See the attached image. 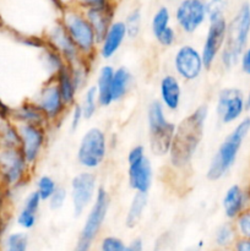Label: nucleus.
I'll return each mask as SVG.
<instances>
[{
  "mask_svg": "<svg viewBox=\"0 0 250 251\" xmlns=\"http://www.w3.org/2000/svg\"><path fill=\"white\" fill-rule=\"evenodd\" d=\"M249 39L250 4L243 2L227 22L225 41L218 59L225 70H230L238 65L240 54L249 46Z\"/></svg>",
  "mask_w": 250,
  "mask_h": 251,
  "instance_id": "3",
  "label": "nucleus"
},
{
  "mask_svg": "<svg viewBox=\"0 0 250 251\" xmlns=\"http://www.w3.org/2000/svg\"><path fill=\"white\" fill-rule=\"evenodd\" d=\"M42 202H43V200H42V198L39 196V194L37 193L36 190L31 191V193L27 195V198L25 199L24 208L31 211V212L38 213L39 208H41Z\"/></svg>",
  "mask_w": 250,
  "mask_h": 251,
  "instance_id": "40",
  "label": "nucleus"
},
{
  "mask_svg": "<svg viewBox=\"0 0 250 251\" xmlns=\"http://www.w3.org/2000/svg\"><path fill=\"white\" fill-rule=\"evenodd\" d=\"M207 7L208 20L225 16L228 9V0H203Z\"/></svg>",
  "mask_w": 250,
  "mask_h": 251,
  "instance_id": "33",
  "label": "nucleus"
},
{
  "mask_svg": "<svg viewBox=\"0 0 250 251\" xmlns=\"http://www.w3.org/2000/svg\"><path fill=\"white\" fill-rule=\"evenodd\" d=\"M134 81V76L125 66L114 69V75L112 81V100L113 103L122 100L129 92Z\"/></svg>",
  "mask_w": 250,
  "mask_h": 251,
  "instance_id": "25",
  "label": "nucleus"
},
{
  "mask_svg": "<svg viewBox=\"0 0 250 251\" xmlns=\"http://www.w3.org/2000/svg\"><path fill=\"white\" fill-rule=\"evenodd\" d=\"M248 110L245 95L238 87H225L218 92L216 114L223 125L237 124Z\"/></svg>",
  "mask_w": 250,
  "mask_h": 251,
  "instance_id": "11",
  "label": "nucleus"
},
{
  "mask_svg": "<svg viewBox=\"0 0 250 251\" xmlns=\"http://www.w3.org/2000/svg\"><path fill=\"white\" fill-rule=\"evenodd\" d=\"M216 251H233L232 249H218V250H216Z\"/></svg>",
  "mask_w": 250,
  "mask_h": 251,
  "instance_id": "48",
  "label": "nucleus"
},
{
  "mask_svg": "<svg viewBox=\"0 0 250 251\" xmlns=\"http://www.w3.org/2000/svg\"><path fill=\"white\" fill-rule=\"evenodd\" d=\"M154 39L157 41V43L161 47L164 48H169V47H173L176 43V39H178V33H176V29L174 27L169 26L168 28L164 29L163 32L158 34L157 37H154Z\"/></svg>",
  "mask_w": 250,
  "mask_h": 251,
  "instance_id": "36",
  "label": "nucleus"
},
{
  "mask_svg": "<svg viewBox=\"0 0 250 251\" xmlns=\"http://www.w3.org/2000/svg\"><path fill=\"white\" fill-rule=\"evenodd\" d=\"M85 120L83 118L82 108H81L80 103H75L73 107L70 108V129L71 131H76L80 126L81 122Z\"/></svg>",
  "mask_w": 250,
  "mask_h": 251,
  "instance_id": "41",
  "label": "nucleus"
},
{
  "mask_svg": "<svg viewBox=\"0 0 250 251\" xmlns=\"http://www.w3.org/2000/svg\"><path fill=\"white\" fill-rule=\"evenodd\" d=\"M150 149L156 156H168L176 124L167 118L166 109L159 100H152L147 108Z\"/></svg>",
  "mask_w": 250,
  "mask_h": 251,
  "instance_id": "5",
  "label": "nucleus"
},
{
  "mask_svg": "<svg viewBox=\"0 0 250 251\" xmlns=\"http://www.w3.org/2000/svg\"><path fill=\"white\" fill-rule=\"evenodd\" d=\"M59 21L77 47L81 55L90 63H93L96 55L98 54L100 41L92 25L86 17L85 11L76 5L64 7L61 10Z\"/></svg>",
  "mask_w": 250,
  "mask_h": 251,
  "instance_id": "4",
  "label": "nucleus"
},
{
  "mask_svg": "<svg viewBox=\"0 0 250 251\" xmlns=\"http://www.w3.org/2000/svg\"><path fill=\"white\" fill-rule=\"evenodd\" d=\"M173 69L175 75L185 82L198 80L205 70L200 49L193 44L179 47L173 56Z\"/></svg>",
  "mask_w": 250,
  "mask_h": 251,
  "instance_id": "16",
  "label": "nucleus"
},
{
  "mask_svg": "<svg viewBox=\"0 0 250 251\" xmlns=\"http://www.w3.org/2000/svg\"><path fill=\"white\" fill-rule=\"evenodd\" d=\"M11 117L16 124H36L43 125V126L47 127L50 126L47 118L44 117L42 110L39 109L38 105L33 100L24 103L19 108L12 110Z\"/></svg>",
  "mask_w": 250,
  "mask_h": 251,
  "instance_id": "23",
  "label": "nucleus"
},
{
  "mask_svg": "<svg viewBox=\"0 0 250 251\" xmlns=\"http://www.w3.org/2000/svg\"><path fill=\"white\" fill-rule=\"evenodd\" d=\"M32 168L20 147L0 146V180L5 188H16L26 183Z\"/></svg>",
  "mask_w": 250,
  "mask_h": 251,
  "instance_id": "8",
  "label": "nucleus"
},
{
  "mask_svg": "<svg viewBox=\"0 0 250 251\" xmlns=\"http://www.w3.org/2000/svg\"><path fill=\"white\" fill-rule=\"evenodd\" d=\"M238 66H239L240 71H242L245 76H249L250 77V46H248L247 48L243 50V53L240 54Z\"/></svg>",
  "mask_w": 250,
  "mask_h": 251,
  "instance_id": "43",
  "label": "nucleus"
},
{
  "mask_svg": "<svg viewBox=\"0 0 250 251\" xmlns=\"http://www.w3.org/2000/svg\"><path fill=\"white\" fill-rule=\"evenodd\" d=\"M37 215H38V213L31 212V211L22 207L19 216H17V223H19V226H21L22 228H25V229H31V228H33L34 226H36Z\"/></svg>",
  "mask_w": 250,
  "mask_h": 251,
  "instance_id": "38",
  "label": "nucleus"
},
{
  "mask_svg": "<svg viewBox=\"0 0 250 251\" xmlns=\"http://www.w3.org/2000/svg\"><path fill=\"white\" fill-rule=\"evenodd\" d=\"M108 137L100 127H90L78 142L76 159L85 171H96L104 163L108 154Z\"/></svg>",
  "mask_w": 250,
  "mask_h": 251,
  "instance_id": "7",
  "label": "nucleus"
},
{
  "mask_svg": "<svg viewBox=\"0 0 250 251\" xmlns=\"http://www.w3.org/2000/svg\"><path fill=\"white\" fill-rule=\"evenodd\" d=\"M129 39H136L142 29V14L140 9H132L124 20Z\"/></svg>",
  "mask_w": 250,
  "mask_h": 251,
  "instance_id": "30",
  "label": "nucleus"
},
{
  "mask_svg": "<svg viewBox=\"0 0 250 251\" xmlns=\"http://www.w3.org/2000/svg\"><path fill=\"white\" fill-rule=\"evenodd\" d=\"M245 100H247V107H248V109L250 110V90L248 91V93H247V95H245Z\"/></svg>",
  "mask_w": 250,
  "mask_h": 251,
  "instance_id": "47",
  "label": "nucleus"
},
{
  "mask_svg": "<svg viewBox=\"0 0 250 251\" xmlns=\"http://www.w3.org/2000/svg\"><path fill=\"white\" fill-rule=\"evenodd\" d=\"M233 251H250V239L238 237L232 247Z\"/></svg>",
  "mask_w": 250,
  "mask_h": 251,
  "instance_id": "44",
  "label": "nucleus"
},
{
  "mask_svg": "<svg viewBox=\"0 0 250 251\" xmlns=\"http://www.w3.org/2000/svg\"><path fill=\"white\" fill-rule=\"evenodd\" d=\"M83 11H85L86 17L92 25L93 29L97 34L98 41H100L110 27V25L115 21V4H109L107 6L96 7V9L83 10Z\"/></svg>",
  "mask_w": 250,
  "mask_h": 251,
  "instance_id": "22",
  "label": "nucleus"
},
{
  "mask_svg": "<svg viewBox=\"0 0 250 251\" xmlns=\"http://www.w3.org/2000/svg\"><path fill=\"white\" fill-rule=\"evenodd\" d=\"M110 206V198L108 191L103 186H100L96 194L92 205L90 206L87 217L81 229L80 237L76 243L74 251H90L93 242L100 234V228L107 218Z\"/></svg>",
  "mask_w": 250,
  "mask_h": 251,
  "instance_id": "6",
  "label": "nucleus"
},
{
  "mask_svg": "<svg viewBox=\"0 0 250 251\" xmlns=\"http://www.w3.org/2000/svg\"><path fill=\"white\" fill-rule=\"evenodd\" d=\"M235 226V229L239 237L248 238L250 239V208L245 210L240 216H238L233 221Z\"/></svg>",
  "mask_w": 250,
  "mask_h": 251,
  "instance_id": "35",
  "label": "nucleus"
},
{
  "mask_svg": "<svg viewBox=\"0 0 250 251\" xmlns=\"http://www.w3.org/2000/svg\"><path fill=\"white\" fill-rule=\"evenodd\" d=\"M80 105L81 108H82L83 118H85V120H90L95 117L98 108H100V103H98V93H97V88H96V85L88 86V87L86 88Z\"/></svg>",
  "mask_w": 250,
  "mask_h": 251,
  "instance_id": "28",
  "label": "nucleus"
},
{
  "mask_svg": "<svg viewBox=\"0 0 250 251\" xmlns=\"http://www.w3.org/2000/svg\"><path fill=\"white\" fill-rule=\"evenodd\" d=\"M28 238L24 233H14L6 240V251H27Z\"/></svg>",
  "mask_w": 250,
  "mask_h": 251,
  "instance_id": "34",
  "label": "nucleus"
},
{
  "mask_svg": "<svg viewBox=\"0 0 250 251\" xmlns=\"http://www.w3.org/2000/svg\"><path fill=\"white\" fill-rule=\"evenodd\" d=\"M0 146L20 147V134L17 125L6 123L0 126Z\"/></svg>",
  "mask_w": 250,
  "mask_h": 251,
  "instance_id": "31",
  "label": "nucleus"
},
{
  "mask_svg": "<svg viewBox=\"0 0 250 251\" xmlns=\"http://www.w3.org/2000/svg\"><path fill=\"white\" fill-rule=\"evenodd\" d=\"M109 1H112V2H114V4H115V2H117V0H109Z\"/></svg>",
  "mask_w": 250,
  "mask_h": 251,
  "instance_id": "50",
  "label": "nucleus"
},
{
  "mask_svg": "<svg viewBox=\"0 0 250 251\" xmlns=\"http://www.w3.org/2000/svg\"><path fill=\"white\" fill-rule=\"evenodd\" d=\"M159 102L168 112H176L180 108L183 88L180 78L173 74H166L162 76L158 85Z\"/></svg>",
  "mask_w": 250,
  "mask_h": 251,
  "instance_id": "19",
  "label": "nucleus"
},
{
  "mask_svg": "<svg viewBox=\"0 0 250 251\" xmlns=\"http://www.w3.org/2000/svg\"><path fill=\"white\" fill-rule=\"evenodd\" d=\"M250 134V117H244L223 139L208 163L206 176L210 181H218L225 178L234 167L239 152Z\"/></svg>",
  "mask_w": 250,
  "mask_h": 251,
  "instance_id": "2",
  "label": "nucleus"
},
{
  "mask_svg": "<svg viewBox=\"0 0 250 251\" xmlns=\"http://www.w3.org/2000/svg\"><path fill=\"white\" fill-rule=\"evenodd\" d=\"M53 77L55 80L56 85H58L59 91H60L64 100L68 104V107L71 108L76 103V97H77V93L80 91V86H78L77 81H76L75 76H74L73 69L68 64H64L54 74Z\"/></svg>",
  "mask_w": 250,
  "mask_h": 251,
  "instance_id": "21",
  "label": "nucleus"
},
{
  "mask_svg": "<svg viewBox=\"0 0 250 251\" xmlns=\"http://www.w3.org/2000/svg\"><path fill=\"white\" fill-rule=\"evenodd\" d=\"M68 195L69 193L65 188H63V186H58V189L54 191L51 198L49 199L47 202H48L49 207H50L51 210H59V208H61L64 206L66 199H68Z\"/></svg>",
  "mask_w": 250,
  "mask_h": 251,
  "instance_id": "37",
  "label": "nucleus"
},
{
  "mask_svg": "<svg viewBox=\"0 0 250 251\" xmlns=\"http://www.w3.org/2000/svg\"><path fill=\"white\" fill-rule=\"evenodd\" d=\"M227 17H216L208 20V27L203 39L201 55H202L205 70H211L215 66L216 61L220 59V54L223 49L227 31Z\"/></svg>",
  "mask_w": 250,
  "mask_h": 251,
  "instance_id": "17",
  "label": "nucleus"
},
{
  "mask_svg": "<svg viewBox=\"0 0 250 251\" xmlns=\"http://www.w3.org/2000/svg\"><path fill=\"white\" fill-rule=\"evenodd\" d=\"M207 119L208 107L202 104L176 124L175 134L168 153L172 168L178 172H185L191 166L203 139Z\"/></svg>",
  "mask_w": 250,
  "mask_h": 251,
  "instance_id": "1",
  "label": "nucleus"
},
{
  "mask_svg": "<svg viewBox=\"0 0 250 251\" xmlns=\"http://www.w3.org/2000/svg\"><path fill=\"white\" fill-rule=\"evenodd\" d=\"M127 38L126 26L124 21H114L98 44V55L104 60H109L120 50Z\"/></svg>",
  "mask_w": 250,
  "mask_h": 251,
  "instance_id": "20",
  "label": "nucleus"
},
{
  "mask_svg": "<svg viewBox=\"0 0 250 251\" xmlns=\"http://www.w3.org/2000/svg\"><path fill=\"white\" fill-rule=\"evenodd\" d=\"M248 208H250V184L248 186H242L239 184L230 185L222 198L225 217L233 222Z\"/></svg>",
  "mask_w": 250,
  "mask_h": 251,
  "instance_id": "18",
  "label": "nucleus"
},
{
  "mask_svg": "<svg viewBox=\"0 0 250 251\" xmlns=\"http://www.w3.org/2000/svg\"><path fill=\"white\" fill-rule=\"evenodd\" d=\"M98 188L97 176L92 171L83 169L71 179L70 199L74 215L78 217L92 205Z\"/></svg>",
  "mask_w": 250,
  "mask_h": 251,
  "instance_id": "13",
  "label": "nucleus"
},
{
  "mask_svg": "<svg viewBox=\"0 0 250 251\" xmlns=\"http://www.w3.org/2000/svg\"><path fill=\"white\" fill-rule=\"evenodd\" d=\"M176 27L185 34H194L208 22L207 7L203 0H179L174 11Z\"/></svg>",
  "mask_w": 250,
  "mask_h": 251,
  "instance_id": "14",
  "label": "nucleus"
},
{
  "mask_svg": "<svg viewBox=\"0 0 250 251\" xmlns=\"http://www.w3.org/2000/svg\"><path fill=\"white\" fill-rule=\"evenodd\" d=\"M239 237L232 221L222 223L215 232V244L218 249H230Z\"/></svg>",
  "mask_w": 250,
  "mask_h": 251,
  "instance_id": "27",
  "label": "nucleus"
},
{
  "mask_svg": "<svg viewBox=\"0 0 250 251\" xmlns=\"http://www.w3.org/2000/svg\"><path fill=\"white\" fill-rule=\"evenodd\" d=\"M58 183L51 178L50 176H41L36 181V191L39 194L42 200L48 201L54 194V191L58 189Z\"/></svg>",
  "mask_w": 250,
  "mask_h": 251,
  "instance_id": "32",
  "label": "nucleus"
},
{
  "mask_svg": "<svg viewBox=\"0 0 250 251\" xmlns=\"http://www.w3.org/2000/svg\"><path fill=\"white\" fill-rule=\"evenodd\" d=\"M201 247H202V242L199 243L198 245H193V247L188 248L185 251H201Z\"/></svg>",
  "mask_w": 250,
  "mask_h": 251,
  "instance_id": "46",
  "label": "nucleus"
},
{
  "mask_svg": "<svg viewBox=\"0 0 250 251\" xmlns=\"http://www.w3.org/2000/svg\"><path fill=\"white\" fill-rule=\"evenodd\" d=\"M176 1H179V0H176Z\"/></svg>",
  "mask_w": 250,
  "mask_h": 251,
  "instance_id": "51",
  "label": "nucleus"
},
{
  "mask_svg": "<svg viewBox=\"0 0 250 251\" xmlns=\"http://www.w3.org/2000/svg\"><path fill=\"white\" fill-rule=\"evenodd\" d=\"M0 234H1V222H0Z\"/></svg>",
  "mask_w": 250,
  "mask_h": 251,
  "instance_id": "49",
  "label": "nucleus"
},
{
  "mask_svg": "<svg viewBox=\"0 0 250 251\" xmlns=\"http://www.w3.org/2000/svg\"><path fill=\"white\" fill-rule=\"evenodd\" d=\"M109 4H114V2L109 1V0H77V1H76V6H78L82 10L103 7L107 6V5Z\"/></svg>",
  "mask_w": 250,
  "mask_h": 251,
  "instance_id": "42",
  "label": "nucleus"
},
{
  "mask_svg": "<svg viewBox=\"0 0 250 251\" xmlns=\"http://www.w3.org/2000/svg\"><path fill=\"white\" fill-rule=\"evenodd\" d=\"M124 251H144V242L140 238H136L125 247Z\"/></svg>",
  "mask_w": 250,
  "mask_h": 251,
  "instance_id": "45",
  "label": "nucleus"
},
{
  "mask_svg": "<svg viewBox=\"0 0 250 251\" xmlns=\"http://www.w3.org/2000/svg\"><path fill=\"white\" fill-rule=\"evenodd\" d=\"M125 247L126 245L120 238L109 235V237H105L100 243V251H124Z\"/></svg>",
  "mask_w": 250,
  "mask_h": 251,
  "instance_id": "39",
  "label": "nucleus"
},
{
  "mask_svg": "<svg viewBox=\"0 0 250 251\" xmlns=\"http://www.w3.org/2000/svg\"><path fill=\"white\" fill-rule=\"evenodd\" d=\"M43 41L47 47L55 50L71 68H75V66L81 65V64L90 63V61L86 60L81 55L77 47L75 46V43L70 38V36L66 33L65 28L60 24V21H58L56 24H54L53 26H50L47 29L43 36Z\"/></svg>",
  "mask_w": 250,
  "mask_h": 251,
  "instance_id": "12",
  "label": "nucleus"
},
{
  "mask_svg": "<svg viewBox=\"0 0 250 251\" xmlns=\"http://www.w3.org/2000/svg\"><path fill=\"white\" fill-rule=\"evenodd\" d=\"M33 102L38 105L50 126L60 124L68 110H70L53 76H50L47 82L42 86L41 91Z\"/></svg>",
  "mask_w": 250,
  "mask_h": 251,
  "instance_id": "10",
  "label": "nucleus"
},
{
  "mask_svg": "<svg viewBox=\"0 0 250 251\" xmlns=\"http://www.w3.org/2000/svg\"><path fill=\"white\" fill-rule=\"evenodd\" d=\"M172 21V14L171 10L167 6H159L158 9L154 11L153 16L151 19V32L153 34V37L158 36L161 32H163L164 29L168 28L171 26Z\"/></svg>",
  "mask_w": 250,
  "mask_h": 251,
  "instance_id": "29",
  "label": "nucleus"
},
{
  "mask_svg": "<svg viewBox=\"0 0 250 251\" xmlns=\"http://www.w3.org/2000/svg\"><path fill=\"white\" fill-rule=\"evenodd\" d=\"M149 203V196L147 194L135 193L131 199L129 208H127L126 217H125V226L130 229L136 227L141 221L142 216H144L145 210Z\"/></svg>",
  "mask_w": 250,
  "mask_h": 251,
  "instance_id": "26",
  "label": "nucleus"
},
{
  "mask_svg": "<svg viewBox=\"0 0 250 251\" xmlns=\"http://www.w3.org/2000/svg\"><path fill=\"white\" fill-rule=\"evenodd\" d=\"M127 183L134 193L149 194L153 183V168L142 145L127 152Z\"/></svg>",
  "mask_w": 250,
  "mask_h": 251,
  "instance_id": "9",
  "label": "nucleus"
},
{
  "mask_svg": "<svg viewBox=\"0 0 250 251\" xmlns=\"http://www.w3.org/2000/svg\"><path fill=\"white\" fill-rule=\"evenodd\" d=\"M20 134V150L32 167L38 163L48 141V127L36 124H16Z\"/></svg>",
  "mask_w": 250,
  "mask_h": 251,
  "instance_id": "15",
  "label": "nucleus"
},
{
  "mask_svg": "<svg viewBox=\"0 0 250 251\" xmlns=\"http://www.w3.org/2000/svg\"><path fill=\"white\" fill-rule=\"evenodd\" d=\"M114 75V68L112 65H103L98 70L96 88L98 93L100 107H109L113 103L112 100V81Z\"/></svg>",
  "mask_w": 250,
  "mask_h": 251,
  "instance_id": "24",
  "label": "nucleus"
}]
</instances>
